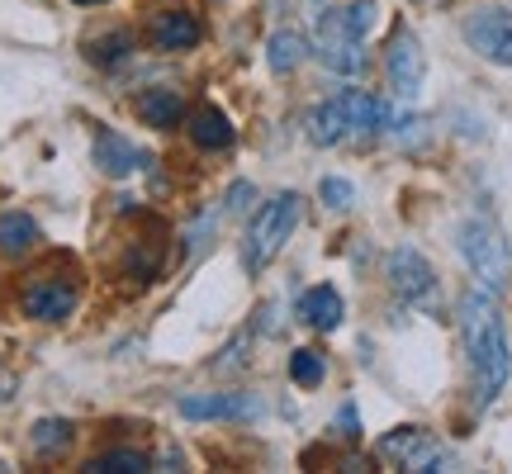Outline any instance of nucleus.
Wrapping results in <instances>:
<instances>
[{
	"label": "nucleus",
	"mask_w": 512,
	"mask_h": 474,
	"mask_svg": "<svg viewBox=\"0 0 512 474\" xmlns=\"http://www.w3.org/2000/svg\"><path fill=\"white\" fill-rule=\"evenodd\" d=\"M460 342H465V356H470L475 408H489L508 389V375H512V347H508L498 294L479 290V285L460 294Z\"/></svg>",
	"instance_id": "1"
},
{
	"label": "nucleus",
	"mask_w": 512,
	"mask_h": 474,
	"mask_svg": "<svg viewBox=\"0 0 512 474\" xmlns=\"http://www.w3.org/2000/svg\"><path fill=\"white\" fill-rule=\"evenodd\" d=\"M299 219H304V200L294 195V190H280V195H271V200L261 204L252 214V223H247V242H242V266L247 271H266L275 256L285 252V242L294 237V228H299Z\"/></svg>",
	"instance_id": "2"
},
{
	"label": "nucleus",
	"mask_w": 512,
	"mask_h": 474,
	"mask_svg": "<svg viewBox=\"0 0 512 474\" xmlns=\"http://www.w3.org/2000/svg\"><path fill=\"white\" fill-rule=\"evenodd\" d=\"M456 252L465 256L470 275L479 280V290L503 294L512 275V252H508V237L494 219H465L456 228Z\"/></svg>",
	"instance_id": "3"
},
{
	"label": "nucleus",
	"mask_w": 512,
	"mask_h": 474,
	"mask_svg": "<svg viewBox=\"0 0 512 474\" xmlns=\"http://www.w3.org/2000/svg\"><path fill=\"white\" fill-rule=\"evenodd\" d=\"M375 451H380V460H389V465L418 470V474H441L456 465L451 451H446L441 441H432V432H422V427H394V432H384Z\"/></svg>",
	"instance_id": "4"
},
{
	"label": "nucleus",
	"mask_w": 512,
	"mask_h": 474,
	"mask_svg": "<svg viewBox=\"0 0 512 474\" xmlns=\"http://www.w3.org/2000/svg\"><path fill=\"white\" fill-rule=\"evenodd\" d=\"M313 53H318V62L328 67L332 76H361L366 72V38H356L347 29V19H342V10H323V19H318V34H313Z\"/></svg>",
	"instance_id": "5"
},
{
	"label": "nucleus",
	"mask_w": 512,
	"mask_h": 474,
	"mask_svg": "<svg viewBox=\"0 0 512 474\" xmlns=\"http://www.w3.org/2000/svg\"><path fill=\"white\" fill-rule=\"evenodd\" d=\"M384 72H389V91L399 95L403 105H413L422 95V81H427V53H422V38L413 29H394L389 48H384Z\"/></svg>",
	"instance_id": "6"
},
{
	"label": "nucleus",
	"mask_w": 512,
	"mask_h": 474,
	"mask_svg": "<svg viewBox=\"0 0 512 474\" xmlns=\"http://www.w3.org/2000/svg\"><path fill=\"white\" fill-rule=\"evenodd\" d=\"M384 280H389V290L408 299V304H432L437 299V271H432V261L418 252V247H394L389 261H384Z\"/></svg>",
	"instance_id": "7"
},
{
	"label": "nucleus",
	"mask_w": 512,
	"mask_h": 474,
	"mask_svg": "<svg viewBox=\"0 0 512 474\" xmlns=\"http://www.w3.org/2000/svg\"><path fill=\"white\" fill-rule=\"evenodd\" d=\"M465 43L494 67H512V10L503 5H484L465 19Z\"/></svg>",
	"instance_id": "8"
},
{
	"label": "nucleus",
	"mask_w": 512,
	"mask_h": 474,
	"mask_svg": "<svg viewBox=\"0 0 512 474\" xmlns=\"http://www.w3.org/2000/svg\"><path fill=\"white\" fill-rule=\"evenodd\" d=\"M176 408L190 422H252L261 413L256 394H190Z\"/></svg>",
	"instance_id": "9"
},
{
	"label": "nucleus",
	"mask_w": 512,
	"mask_h": 474,
	"mask_svg": "<svg viewBox=\"0 0 512 474\" xmlns=\"http://www.w3.org/2000/svg\"><path fill=\"white\" fill-rule=\"evenodd\" d=\"M24 313H29L34 323H67L76 313V290L67 280L43 275V280H34V285L24 290Z\"/></svg>",
	"instance_id": "10"
},
{
	"label": "nucleus",
	"mask_w": 512,
	"mask_h": 474,
	"mask_svg": "<svg viewBox=\"0 0 512 474\" xmlns=\"http://www.w3.org/2000/svg\"><path fill=\"white\" fill-rule=\"evenodd\" d=\"M91 157L110 181H124V176H133V171H143L147 166V152H138V147L128 143V138H119L114 128H100V133H95Z\"/></svg>",
	"instance_id": "11"
},
{
	"label": "nucleus",
	"mask_w": 512,
	"mask_h": 474,
	"mask_svg": "<svg viewBox=\"0 0 512 474\" xmlns=\"http://www.w3.org/2000/svg\"><path fill=\"white\" fill-rule=\"evenodd\" d=\"M200 38H204V24L190 10H162V15H152V43L162 53H190V48H200Z\"/></svg>",
	"instance_id": "12"
},
{
	"label": "nucleus",
	"mask_w": 512,
	"mask_h": 474,
	"mask_svg": "<svg viewBox=\"0 0 512 474\" xmlns=\"http://www.w3.org/2000/svg\"><path fill=\"white\" fill-rule=\"evenodd\" d=\"M299 318L318 332H337L342 318H347V304H342V294L332 285H313V290L299 294Z\"/></svg>",
	"instance_id": "13"
},
{
	"label": "nucleus",
	"mask_w": 512,
	"mask_h": 474,
	"mask_svg": "<svg viewBox=\"0 0 512 474\" xmlns=\"http://www.w3.org/2000/svg\"><path fill=\"white\" fill-rule=\"evenodd\" d=\"M233 119L219 110V105H200V110L190 114V143L204 147V152H223V147H233Z\"/></svg>",
	"instance_id": "14"
},
{
	"label": "nucleus",
	"mask_w": 512,
	"mask_h": 474,
	"mask_svg": "<svg viewBox=\"0 0 512 474\" xmlns=\"http://www.w3.org/2000/svg\"><path fill=\"white\" fill-rule=\"evenodd\" d=\"M351 138V124H347V105H342V95H332L323 100L318 110L309 114V143L313 147H337Z\"/></svg>",
	"instance_id": "15"
},
{
	"label": "nucleus",
	"mask_w": 512,
	"mask_h": 474,
	"mask_svg": "<svg viewBox=\"0 0 512 474\" xmlns=\"http://www.w3.org/2000/svg\"><path fill=\"white\" fill-rule=\"evenodd\" d=\"M138 119L147 128H176L185 119V95L171 91V86H157V91L138 95Z\"/></svg>",
	"instance_id": "16"
},
{
	"label": "nucleus",
	"mask_w": 512,
	"mask_h": 474,
	"mask_svg": "<svg viewBox=\"0 0 512 474\" xmlns=\"http://www.w3.org/2000/svg\"><path fill=\"white\" fill-rule=\"evenodd\" d=\"M304 57H309V38L299 34V29H275L271 43H266V62H271L275 76H290L304 67Z\"/></svg>",
	"instance_id": "17"
},
{
	"label": "nucleus",
	"mask_w": 512,
	"mask_h": 474,
	"mask_svg": "<svg viewBox=\"0 0 512 474\" xmlns=\"http://www.w3.org/2000/svg\"><path fill=\"white\" fill-rule=\"evenodd\" d=\"M38 223L29 219V214H19V209H10V214H0V256H10V261H19V256H29L38 247Z\"/></svg>",
	"instance_id": "18"
},
{
	"label": "nucleus",
	"mask_w": 512,
	"mask_h": 474,
	"mask_svg": "<svg viewBox=\"0 0 512 474\" xmlns=\"http://www.w3.org/2000/svg\"><path fill=\"white\" fill-rule=\"evenodd\" d=\"M72 432L76 427L67 418H38L34 432H29V441H34L38 456H57V451H67V446H72Z\"/></svg>",
	"instance_id": "19"
},
{
	"label": "nucleus",
	"mask_w": 512,
	"mask_h": 474,
	"mask_svg": "<svg viewBox=\"0 0 512 474\" xmlns=\"http://www.w3.org/2000/svg\"><path fill=\"white\" fill-rule=\"evenodd\" d=\"M128 53H133V34H128V29H114V34L86 43V57H91L95 67H119Z\"/></svg>",
	"instance_id": "20"
},
{
	"label": "nucleus",
	"mask_w": 512,
	"mask_h": 474,
	"mask_svg": "<svg viewBox=\"0 0 512 474\" xmlns=\"http://www.w3.org/2000/svg\"><path fill=\"white\" fill-rule=\"evenodd\" d=\"M152 470V460L143 456V451H105V456H95L86 460V474H143Z\"/></svg>",
	"instance_id": "21"
},
{
	"label": "nucleus",
	"mask_w": 512,
	"mask_h": 474,
	"mask_svg": "<svg viewBox=\"0 0 512 474\" xmlns=\"http://www.w3.org/2000/svg\"><path fill=\"white\" fill-rule=\"evenodd\" d=\"M323 375H328V361H323V351L299 347V351L290 356V380L299 384V389H318V384H323Z\"/></svg>",
	"instance_id": "22"
},
{
	"label": "nucleus",
	"mask_w": 512,
	"mask_h": 474,
	"mask_svg": "<svg viewBox=\"0 0 512 474\" xmlns=\"http://www.w3.org/2000/svg\"><path fill=\"white\" fill-rule=\"evenodd\" d=\"M318 200L328 204V209H337V214H347L351 204H356V185H351L347 176H323V185H318Z\"/></svg>",
	"instance_id": "23"
},
{
	"label": "nucleus",
	"mask_w": 512,
	"mask_h": 474,
	"mask_svg": "<svg viewBox=\"0 0 512 474\" xmlns=\"http://www.w3.org/2000/svg\"><path fill=\"white\" fill-rule=\"evenodd\" d=\"M375 15H380L375 0H351V5H342V19H347V29L356 38H366L370 29H375Z\"/></svg>",
	"instance_id": "24"
},
{
	"label": "nucleus",
	"mask_w": 512,
	"mask_h": 474,
	"mask_svg": "<svg viewBox=\"0 0 512 474\" xmlns=\"http://www.w3.org/2000/svg\"><path fill=\"white\" fill-rule=\"evenodd\" d=\"M252 200H256V190L247 181H238L233 190H228V200H223V204H228V214H247V209H252Z\"/></svg>",
	"instance_id": "25"
},
{
	"label": "nucleus",
	"mask_w": 512,
	"mask_h": 474,
	"mask_svg": "<svg viewBox=\"0 0 512 474\" xmlns=\"http://www.w3.org/2000/svg\"><path fill=\"white\" fill-rule=\"evenodd\" d=\"M19 394V375L15 370H5V365H0V403H10Z\"/></svg>",
	"instance_id": "26"
},
{
	"label": "nucleus",
	"mask_w": 512,
	"mask_h": 474,
	"mask_svg": "<svg viewBox=\"0 0 512 474\" xmlns=\"http://www.w3.org/2000/svg\"><path fill=\"white\" fill-rule=\"evenodd\" d=\"M337 422H342V437H347V441L361 437V432H356V408H351V403L342 408V413H337Z\"/></svg>",
	"instance_id": "27"
},
{
	"label": "nucleus",
	"mask_w": 512,
	"mask_h": 474,
	"mask_svg": "<svg viewBox=\"0 0 512 474\" xmlns=\"http://www.w3.org/2000/svg\"><path fill=\"white\" fill-rule=\"evenodd\" d=\"M76 5H105V0H76Z\"/></svg>",
	"instance_id": "28"
}]
</instances>
